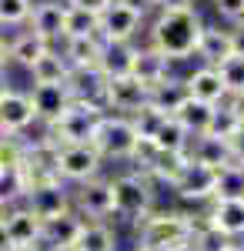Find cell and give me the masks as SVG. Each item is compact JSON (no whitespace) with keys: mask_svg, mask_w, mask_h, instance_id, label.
Instances as JSON below:
<instances>
[{"mask_svg":"<svg viewBox=\"0 0 244 251\" xmlns=\"http://www.w3.org/2000/svg\"><path fill=\"white\" fill-rule=\"evenodd\" d=\"M201 30L204 17L197 10H157L144 27V44H150L161 57H168V64H184L194 57Z\"/></svg>","mask_w":244,"mask_h":251,"instance_id":"6da1fadb","label":"cell"},{"mask_svg":"<svg viewBox=\"0 0 244 251\" xmlns=\"http://www.w3.org/2000/svg\"><path fill=\"white\" fill-rule=\"evenodd\" d=\"M137 231V251H177L188 248L194 241V214L191 211H177V208H168V211H154L134 225Z\"/></svg>","mask_w":244,"mask_h":251,"instance_id":"7a4b0ae2","label":"cell"},{"mask_svg":"<svg viewBox=\"0 0 244 251\" xmlns=\"http://www.w3.org/2000/svg\"><path fill=\"white\" fill-rule=\"evenodd\" d=\"M104 107L91 100H71V107L57 117L54 124L44 127V137L50 148H67V144H91L97 134V124L104 121Z\"/></svg>","mask_w":244,"mask_h":251,"instance_id":"3957f363","label":"cell"},{"mask_svg":"<svg viewBox=\"0 0 244 251\" xmlns=\"http://www.w3.org/2000/svg\"><path fill=\"white\" fill-rule=\"evenodd\" d=\"M111 194H114V218L124 221H144L154 204H157V191L141 171H121L111 177Z\"/></svg>","mask_w":244,"mask_h":251,"instance_id":"277c9868","label":"cell"},{"mask_svg":"<svg viewBox=\"0 0 244 251\" xmlns=\"http://www.w3.org/2000/svg\"><path fill=\"white\" fill-rule=\"evenodd\" d=\"M104 171V157L94 151V144H67V148H54V174L57 181H64L67 188L87 184L100 177Z\"/></svg>","mask_w":244,"mask_h":251,"instance_id":"5b68a950","label":"cell"},{"mask_svg":"<svg viewBox=\"0 0 244 251\" xmlns=\"http://www.w3.org/2000/svg\"><path fill=\"white\" fill-rule=\"evenodd\" d=\"M94 151L104 161H134V151H137V134H134L131 117L121 114H104V121L97 124L94 134Z\"/></svg>","mask_w":244,"mask_h":251,"instance_id":"8992f818","label":"cell"},{"mask_svg":"<svg viewBox=\"0 0 244 251\" xmlns=\"http://www.w3.org/2000/svg\"><path fill=\"white\" fill-rule=\"evenodd\" d=\"M147 104V87L141 80H134L131 74H114L104 77V91H100V107L107 114L131 117Z\"/></svg>","mask_w":244,"mask_h":251,"instance_id":"52a82bcc","label":"cell"},{"mask_svg":"<svg viewBox=\"0 0 244 251\" xmlns=\"http://www.w3.org/2000/svg\"><path fill=\"white\" fill-rule=\"evenodd\" d=\"M24 204L37 214L40 221H54L60 214L74 211V194L64 181H40V184H30L27 194H24Z\"/></svg>","mask_w":244,"mask_h":251,"instance_id":"ba28073f","label":"cell"},{"mask_svg":"<svg viewBox=\"0 0 244 251\" xmlns=\"http://www.w3.org/2000/svg\"><path fill=\"white\" fill-rule=\"evenodd\" d=\"M74 194V211L84 221H107L114 218V194H111V177H94L87 184L71 188Z\"/></svg>","mask_w":244,"mask_h":251,"instance_id":"9c48e42d","label":"cell"},{"mask_svg":"<svg viewBox=\"0 0 244 251\" xmlns=\"http://www.w3.org/2000/svg\"><path fill=\"white\" fill-rule=\"evenodd\" d=\"M144 27H147V20H141L134 10L121 7V3L114 0L111 7L100 14L97 37L104 40V44H137V37H141V30H144Z\"/></svg>","mask_w":244,"mask_h":251,"instance_id":"30bf717a","label":"cell"},{"mask_svg":"<svg viewBox=\"0 0 244 251\" xmlns=\"http://www.w3.org/2000/svg\"><path fill=\"white\" fill-rule=\"evenodd\" d=\"M3 228H7V238H10V248L24 251V248H40L44 245V221L30 211L24 201L7 208L3 214Z\"/></svg>","mask_w":244,"mask_h":251,"instance_id":"8fae6325","label":"cell"},{"mask_svg":"<svg viewBox=\"0 0 244 251\" xmlns=\"http://www.w3.org/2000/svg\"><path fill=\"white\" fill-rule=\"evenodd\" d=\"M214 177H218V171L191 161V154H188V164H184V171L174 181L171 191L177 194L184 204H211V198H214Z\"/></svg>","mask_w":244,"mask_h":251,"instance_id":"7c38bea8","label":"cell"},{"mask_svg":"<svg viewBox=\"0 0 244 251\" xmlns=\"http://www.w3.org/2000/svg\"><path fill=\"white\" fill-rule=\"evenodd\" d=\"M30 124H37L30 94H27V91H17V87H10V91L3 94V100H0V134L20 137Z\"/></svg>","mask_w":244,"mask_h":251,"instance_id":"4fadbf2b","label":"cell"},{"mask_svg":"<svg viewBox=\"0 0 244 251\" xmlns=\"http://www.w3.org/2000/svg\"><path fill=\"white\" fill-rule=\"evenodd\" d=\"M30 104H34V114L37 121L47 127V124H54L57 117L64 114L67 107H71V84H30Z\"/></svg>","mask_w":244,"mask_h":251,"instance_id":"5bb4252c","label":"cell"},{"mask_svg":"<svg viewBox=\"0 0 244 251\" xmlns=\"http://www.w3.org/2000/svg\"><path fill=\"white\" fill-rule=\"evenodd\" d=\"M64 20H67V7L57 0H34V10L27 20V30H34L37 37H44L47 44H60L64 40Z\"/></svg>","mask_w":244,"mask_h":251,"instance_id":"9a60e30c","label":"cell"},{"mask_svg":"<svg viewBox=\"0 0 244 251\" xmlns=\"http://www.w3.org/2000/svg\"><path fill=\"white\" fill-rule=\"evenodd\" d=\"M127 74H131L134 80H141V84L150 91L154 84H161L164 77H171V64H168V57H161L150 44H134Z\"/></svg>","mask_w":244,"mask_h":251,"instance_id":"2e32d148","label":"cell"},{"mask_svg":"<svg viewBox=\"0 0 244 251\" xmlns=\"http://www.w3.org/2000/svg\"><path fill=\"white\" fill-rule=\"evenodd\" d=\"M234 54V44H231V27H221V24H204L201 37H197V50L194 57L201 60L204 67H218L221 60H227Z\"/></svg>","mask_w":244,"mask_h":251,"instance_id":"e0dca14e","label":"cell"},{"mask_svg":"<svg viewBox=\"0 0 244 251\" xmlns=\"http://www.w3.org/2000/svg\"><path fill=\"white\" fill-rule=\"evenodd\" d=\"M57 47H60L64 60L71 64V71H100V57H104L100 37H67Z\"/></svg>","mask_w":244,"mask_h":251,"instance_id":"ac0fdd59","label":"cell"},{"mask_svg":"<svg viewBox=\"0 0 244 251\" xmlns=\"http://www.w3.org/2000/svg\"><path fill=\"white\" fill-rule=\"evenodd\" d=\"M184 87H188V97L194 100H201V104H211V107H218V104H224L227 100V91L221 77H218V71L214 67H194L191 74H184Z\"/></svg>","mask_w":244,"mask_h":251,"instance_id":"d6986e66","label":"cell"},{"mask_svg":"<svg viewBox=\"0 0 244 251\" xmlns=\"http://www.w3.org/2000/svg\"><path fill=\"white\" fill-rule=\"evenodd\" d=\"M204 214L211 228L221 231L224 238H231V241L244 238V201H211Z\"/></svg>","mask_w":244,"mask_h":251,"instance_id":"ffe728a7","label":"cell"},{"mask_svg":"<svg viewBox=\"0 0 244 251\" xmlns=\"http://www.w3.org/2000/svg\"><path fill=\"white\" fill-rule=\"evenodd\" d=\"M80 228H84V218L77 211H67V214H60V218H54V221H44V248L47 251L74 248Z\"/></svg>","mask_w":244,"mask_h":251,"instance_id":"44dd1931","label":"cell"},{"mask_svg":"<svg viewBox=\"0 0 244 251\" xmlns=\"http://www.w3.org/2000/svg\"><path fill=\"white\" fill-rule=\"evenodd\" d=\"M184 100H188V87H184V77H177V74L164 77L161 84H154L147 91V107L161 111L164 117H174V111H177Z\"/></svg>","mask_w":244,"mask_h":251,"instance_id":"7402d4cb","label":"cell"},{"mask_svg":"<svg viewBox=\"0 0 244 251\" xmlns=\"http://www.w3.org/2000/svg\"><path fill=\"white\" fill-rule=\"evenodd\" d=\"M191 161H197V164H204L211 171H221L224 164H231L234 157H231V144H227L224 137H214V134H204V137H194L188 148Z\"/></svg>","mask_w":244,"mask_h":251,"instance_id":"603a6c76","label":"cell"},{"mask_svg":"<svg viewBox=\"0 0 244 251\" xmlns=\"http://www.w3.org/2000/svg\"><path fill=\"white\" fill-rule=\"evenodd\" d=\"M7 44H10V64H17L20 71H30V67L54 47V44H47L44 37H37L34 30H20V34H14Z\"/></svg>","mask_w":244,"mask_h":251,"instance_id":"cb8c5ba5","label":"cell"},{"mask_svg":"<svg viewBox=\"0 0 244 251\" xmlns=\"http://www.w3.org/2000/svg\"><path fill=\"white\" fill-rule=\"evenodd\" d=\"M27 74H30L34 84H71V74H74V71H71V64L64 60L60 47H50Z\"/></svg>","mask_w":244,"mask_h":251,"instance_id":"d4e9b609","label":"cell"},{"mask_svg":"<svg viewBox=\"0 0 244 251\" xmlns=\"http://www.w3.org/2000/svg\"><path fill=\"white\" fill-rule=\"evenodd\" d=\"M211 117H214V107H211V104H201V100H194V97H188V100L174 111V121L188 131L191 141H194V137H204L207 131H211Z\"/></svg>","mask_w":244,"mask_h":251,"instance_id":"484cf974","label":"cell"},{"mask_svg":"<svg viewBox=\"0 0 244 251\" xmlns=\"http://www.w3.org/2000/svg\"><path fill=\"white\" fill-rule=\"evenodd\" d=\"M71 251H117V231L111 221H84Z\"/></svg>","mask_w":244,"mask_h":251,"instance_id":"4316f807","label":"cell"},{"mask_svg":"<svg viewBox=\"0 0 244 251\" xmlns=\"http://www.w3.org/2000/svg\"><path fill=\"white\" fill-rule=\"evenodd\" d=\"M211 201H244V164L231 161L214 177V198Z\"/></svg>","mask_w":244,"mask_h":251,"instance_id":"83f0119b","label":"cell"},{"mask_svg":"<svg viewBox=\"0 0 244 251\" xmlns=\"http://www.w3.org/2000/svg\"><path fill=\"white\" fill-rule=\"evenodd\" d=\"M157 151H164V154H188V148H191V137L188 131L174 121V117H168L164 124H161V131L154 134V141H150Z\"/></svg>","mask_w":244,"mask_h":251,"instance_id":"f1b7e54d","label":"cell"},{"mask_svg":"<svg viewBox=\"0 0 244 251\" xmlns=\"http://www.w3.org/2000/svg\"><path fill=\"white\" fill-rule=\"evenodd\" d=\"M100 17L80 10V7H67V20H64V40L67 37H97Z\"/></svg>","mask_w":244,"mask_h":251,"instance_id":"f546056e","label":"cell"},{"mask_svg":"<svg viewBox=\"0 0 244 251\" xmlns=\"http://www.w3.org/2000/svg\"><path fill=\"white\" fill-rule=\"evenodd\" d=\"M27 164V141L0 134V171H24Z\"/></svg>","mask_w":244,"mask_h":251,"instance_id":"4dcf8cb0","label":"cell"},{"mask_svg":"<svg viewBox=\"0 0 244 251\" xmlns=\"http://www.w3.org/2000/svg\"><path fill=\"white\" fill-rule=\"evenodd\" d=\"M218 77H221V84H224L227 97L234 94H244V57H238V54H231L227 60H221L218 67Z\"/></svg>","mask_w":244,"mask_h":251,"instance_id":"1f68e13d","label":"cell"},{"mask_svg":"<svg viewBox=\"0 0 244 251\" xmlns=\"http://www.w3.org/2000/svg\"><path fill=\"white\" fill-rule=\"evenodd\" d=\"M24 194H27V177H24V171H0V204L3 208L20 204Z\"/></svg>","mask_w":244,"mask_h":251,"instance_id":"d6a6232c","label":"cell"},{"mask_svg":"<svg viewBox=\"0 0 244 251\" xmlns=\"http://www.w3.org/2000/svg\"><path fill=\"white\" fill-rule=\"evenodd\" d=\"M241 127H244V121H241V117L234 114V111H231L227 104H218V107H214V117H211V131H207V134L231 141V137L238 134Z\"/></svg>","mask_w":244,"mask_h":251,"instance_id":"836d02e7","label":"cell"},{"mask_svg":"<svg viewBox=\"0 0 244 251\" xmlns=\"http://www.w3.org/2000/svg\"><path fill=\"white\" fill-rule=\"evenodd\" d=\"M168 117L161 114V111H154V107H141L137 114H131V124H134V134H137V141H154V134L161 131V124H164Z\"/></svg>","mask_w":244,"mask_h":251,"instance_id":"e575fe53","label":"cell"},{"mask_svg":"<svg viewBox=\"0 0 244 251\" xmlns=\"http://www.w3.org/2000/svg\"><path fill=\"white\" fill-rule=\"evenodd\" d=\"M34 0H0V30L3 27H24L30 20Z\"/></svg>","mask_w":244,"mask_h":251,"instance_id":"d590c367","label":"cell"},{"mask_svg":"<svg viewBox=\"0 0 244 251\" xmlns=\"http://www.w3.org/2000/svg\"><path fill=\"white\" fill-rule=\"evenodd\" d=\"M211 7H214L218 20L227 24V27H234V24L244 20V0H211Z\"/></svg>","mask_w":244,"mask_h":251,"instance_id":"8d00e7d4","label":"cell"},{"mask_svg":"<svg viewBox=\"0 0 244 251\" xmlns=\"http://www.w3.org/2000/svg\"><path fill=\"white\" fill-rule=\"evenodd\" d=\"M121 7H127V10H134L141 20H150L154 14H157V0H117Z\"/></svg>","mask_w":244,"mask_h":251,"instance_id":"74e56055","label":"cell"},{"mask_svg":"<svg viewBox=\"0 0 244 251\" xmlns=\"http://www.w3.org/2000/svg\"><path fill=\"white\" fill-rule=\"evenodd\" d=\"M114 0H74L71 7H80V10H87V14H94V17H100L107 7H111Z\"/></svg>","mask_w":244,"mask_h":251,"instance_id":"f35d334b","label":"cell"},{"mask_svg":"<svg viewBox=\"0 0 244 251\" xmlns=\"http://www.w3.org/2000/svg\"><path fill=\"white\" fill-rule=\"evenodd\" d=\"M157 10H197V0H157Z\"/></svg>","mask_w":244,"mask_h":251,"instance_id":"ab89813d","label":"cell"},{"mask_svg":"<svg viewBox=\"0 0 244 251\" xmlns=\"http://www.w3.org/2000/svg\"><path fill=\"white\" fill-rule=\"evenodd\" d=\"M227 144H231V157H234L238 164H244V127H241V131H238L234 137H231Z\"/></svg>","mask_w":244,"mask_h":251,"instance_id":"60d3db41","label":"cell"},{"mask_svg":"<svg viewBox=\"0 0 244 251\" xmlns=\"http://www.w3.org/2000/svg\"><path fill=\"white\" fill-rule=\"evenodd\" d=\"M231 44H234V54L244 57V24H234L231 27Z\"/></svg>","mask_w":244,"mask_h":251,"instance_id":"b9f144b4","label":"cell"},{"mask_svg":"<svg viewBox=\"0 0 244 251\" xmlns=\"http://www.w3.org/2000/svg\"><path fill=\"white\" fill-rule=\"evenodd\" d=\"M7 64H10V44L0 34V74H7Z\"/></svg>","mask_w":244,"mask_h":251,"instance_id":"7bdbcfd3","label":"cell"},{"mask_svg":"<svg viewBox=\"0 0 244 251\" xmlns=\"http://www.w3.org/2000/svg\"><path fill=\"white\" fill-rule=\"evenodd\" d=\"M224 104H227V107H231V111H234V114H238V117L244 121V94H234V97H227Z\"/></svg>","mask_w":244,"mask_h":251,"instance_id":"ee69618b","label":"cell"},{"mask_svg":"<svg viewBox=\"0 0 244 251\" xmlns=\"http://www.w3.org/2000/svg\"><path fill=\"white\" fill-rule=\"evenodd\" d=\"M0 251H14V248H10V238H7V228H3V221H0Z\"/></svg>","mask_w":244,"mask_h":251,"instance_id":"f6af8a7d","label":"cell"},{"mask_svg":"<svg viewBox=\"0 0 244 251\" xmlns=\"http://www.w3.org/2000/svg\"><path fill=\"white\" fill-rule=\"evenodd\" d=\"M10 87H14V84H10V80H7V74H0V100H3V94H7V91H10Z\"/></svg>","mask_w":244,"mask_h":251,"instance_id":"bcb514c9","label":"cell"},{"mask_svg":"<svg viewBox=\"0 0 244 251\" xmlns=\"http://www.w3.org/2000/svg\"><path fill=\"white\" fill-rule=\"evenodd\" d=\"M227 251H244V245H238V241H234V245H231Z\"/></svg>","mask_w":244,"mask_h":251,"instance_id":"7dc6e473","label":"cell"},{"mask_svg":"<svg viewBox=\"0 0 244 251\" xmlns=\"http://www.w3.org/2000/svg\"><path fill=\"white\" fill-rule=\"evenodd\" d=\"M24 251H47V248H44V245H40V248H24Z\"/></svg>","mask_w":244,"mask_h":251,"instance_id":"c3c4849f","label":"cell"},{"mask_svg":"<svg viewBox=\"0 0 244 251\" xmlns=\"http://www.w3.org/2000/svg\"><path fill=\"white\" fill-rule=\"evenodd\" d=\"M3 214H7V208H3V204H0V221H3Z\"/></svg>","mask_w":244,"mask_h":251,"instance_id":"681fc988","label":"cell"},{"mask_svg":"<svg viewBox=\"0 0 244 251\" xmlns=\"http://www.w3.org/2000/svg\"><path fill=\"white\" fill-rule=\"evenodd\" d=\"M177 251H194V248H191V245H188V248H177Z\"/></svg>","mask_w":244,"mask_h":251,"instance_id":"f907efd6","label":"cell"},{"mask_svg":"<svg viewBox=\"0 0 244 251\" xmlns=\"http://www.w3.org/2000/svg\"><path fill=\"white\" fill-rule=\"evenodd\" d=\"M131 251H137V248H131Z\"/></svg>","mask_w":244,"mask_h":251,"instance_id":"816d5d0a","label":"cell"},{"mask_svg":"<svg viewBox=\"0 0 244 251\" xmlns=\"http://www.w3.org/2000/svg\"><path fill=\"white\" fill-rule=\"evenodd\" d=\"M0 34H3V30H0Z\"/></svg>","mask_w":244,"mask_h":251,"instance_id":"f5cc1de1","label":"cell"},{"mask_svg":"<svg viewBox=\"0 0 244 251\" xmlns=\"http://www.w3.org/2000/svg\"><path fill=\"white\" fill-rule=\"evenodd\" d=\"M67 251H71V248H67Z\"/></svg>","mask_w":244,"mask_h":251,"instance_id":"db71d44e","label":"cell"},{"mask_svg":"<svg viewBox=\"0 0 244 251\" xmlns=\"http://www.w3.org/2000/svg\"><path fill=\"white\" fill-rule=\"evenodd\" d=\"M241 24H244V20H241Z\"/></svg>","mask_w":244,"mask_h":251,"instance_id":"11a10c76","label":"cell"}]
</instances>
